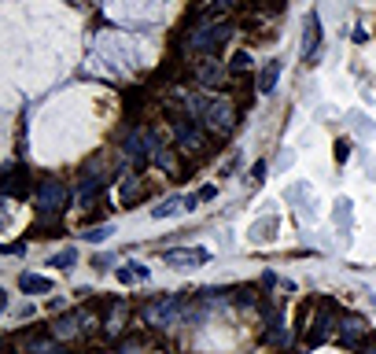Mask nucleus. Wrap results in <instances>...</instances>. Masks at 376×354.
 I'll use <instances>...</instances> for the list:
<instances>
[{
    "mask_svg": "<svg viewBox=\"0 0 376 354\" xmlns=\"http://www.w3.org/2000/svg\"><path fill=\"white\" fill-rule=\"evenodd\" d=\"M188 107H192L195 122L207 126V130H214V133H229L233 122H236V111L225 96H192Z\"/></svg>",
    "mask_w": 376,
    "mask_h": 354,
    "instance_id": "f257e3e1",
    "label": "nucleus"
},
{
    "mask_svg": "<svg viewBox=\"0 0 376 354\" xmlns=\"http://www.w3.org/2000/svg\"><path fill=\"white\" fill-rule=\"evenodd\" d=\"M63 203H67V185L59 177H44L41 188H37V211L41 214H59Z\"/></svg>",
    "mask_w": 376,
    "mask_h": 354,
    "instance_id": "f03ea898",
    "label": "nucleus"
},
{
    "mask_svg": "<svg viewBox=\"0 0 376 354\" xmlns=\"http://www.w3.org/2000/svg\"><path fill=\"white\" fill-rule=\"evenodd\" d=\"M229 34H233V30H229L225 23L203 26V30H195V34H192V48H195V52H207V56H214L218 48L229 41Z\"/></svg>",
    "mask_w": 376,
    "mask_h": 354,
    "instance_id": "7ed1b4c3",
    "label": "nucleus"
},
{
    "mask_svg": "<svg viewBox=\"0 0 376 354\" xmlns=\"http://www.w3.org/2000/svg\"><path fill=\"white\" fill-rule=\"evenodd\" d=\"M317 44H321V15H317V11H310V15H306V23H303V44H299V59L314 63V56H317Z\"/></svg>",
    "mask_w": 376,
    "mask_h": 354,
    "instance_id": "20e7f679",
    "label": "nucleus"
},
{
    "mask_svg": "<svg viewBox=\"0 0 376 354\" xmlns=\"http://www.w3.org/2000/svg\"><path fill=\"white\" fill-rule=\"evenodd\" d=\"M166 262L174 269H195V266L210 262V251L207 248H177V251H166Z\"/></svg>",
    "mask_w": 376,
    "mask_h": 354,
    "instance_id": "39448f33",
    "label": "nucleus"
},
{
    "mask_svg": "<svg viewBox=\"0 0 376 354\" xmlns=\"http://www.w3.org/2000/svg\"><path fill=\"white\" fill-rule=\"evenodd\" d=\"M185 307V299L181 295H170V299H162V303H155V307H148L144 310V321H148V325H170L174 321V314Z\"/></svg>",
    "mask_w": 376,
    "mask_h": 354,
    "instance_id": "423d86ee",
    "label": "nucleus"
},
{
    "mask_svg": "<svg viewBox=\"0 0 376 354\" xmlns=\"http://www.w3.org/2000/svg\"><path fill=\"white\" fill-rule=\"evenodd\" d=\"M19 288L26 295H44V292H52V281L41 277V273H23L19 277Z\"/></svg>",
    "mask_w": 376,
    "mask_h": 354,
    "instance_id": "0eeeda50",
    "label": "nucleus"
},
{
    "mask_svg": "<svg viewBox=\"0 0 376 354\" xmlns=\"http://www.w3.org/2000/svg\"><path fill=\"white\" fill-rule=\"evenodd\" d=\"M277 82H281V59H269L266 67H262V74H258V92H273L277 89Z\"/></svg>",
    "mask_w": 376,
    "mask_h": 354,
    "instance_id": "6e6552de",
    "label": "nucleus"
},
{
    "mask_svg": "<svg viewBox=\"0 0 376 354\" xmlns=\"http://www.w3.org/2000/svg\"><path fill=\"white\" fill-rule=\"evenodd\" d=\"M343 325H347V329H343V343H358V340H365V321H362V317H347Z\"/></svg>",
    "mask_w": 376,
    "mask_h": 354,
    "instance_id": "1a4fd4ad",
    "label": "nucleus"
},
{
    "mask_svg": "<svg viewBox=\"0 0 376 354\" xmlns=\"http://www.w3.org/2000/svg\"><path fill=\"white\" fill-rule=\"evenodd\" d=\"M96 192H100V181H96V177H85L81 188H78V207H89L96 200Z\"/></svg>",
    "mask_w": 376,
    "mask_h": 354,
    "instance_id": "9d476101",
    "label": "nucleus"
},
{
    "mask_svg": "<svg viewBox=\"0 0 376 354\" xmlns=\"http://www.w3.org/2000/svg\"><path fill=\"white\" fill-rule=\"evenodd\" d=\"M351 211H354V203H351V200H336V211H332V221L339 225V229H347V225H351Z\"/></svg>",
    "mask_w": 376,
    "mask_h": 354,
    "instance_id": "9b49d317",
    "label": "nucleus"
},
{
    "mask_svg": "<svg viewBox=\"0 0 376 354\" xmlns=\"http://www.w3.org/2000/svg\"><path fill=\"white\" fill-rule=\"evenodd\" d=\"M273 233H277V218H266V221H258L251 229V240H255V244H262V240H273Z\"/></svg>",
    "mask_w": 376,
    "mask_h": 354,
    "instance_id": "f8f14e48",
    "label": "nucleus"
},
{
    "mask_svg": "<svg viewBox=\"0 0 376 354\" xmlns=\"http://www.w3.org/2000/svg\"><path fill=\"white\" fill-rule=\"evenodd\" d=\"M185 207V200H177V196H170V200H162L155 211H152V218H170V214H177Z\"/></svg>",
    "mask_w": 376,
    "mask_h": 354,
    "instance_id": "ddd939ff",
    "label": "nucleus"
},
{
    "mask_svg": "<svg viewBox=\"0 0 376 354\" xmlns=\"http://www.w3.org/2000/svg\"><path fill=\"white\" fill-rule=\"evenodd\" d=\"M78 262V251L74 248H63L59 255H52V259H48V266H56V269H71Z\"/></svg>",
    "mask_w": 376,
    "mask_h": 354,
    "instance_id": "4468645a",
    "label": "nucleus"
},
{
    "mask_svg": "<svg viewBox=\"0 0 376 354\" xmlns=\"http://www.w3.org/2000/svg\"><path fill=\"white\" fill-rule=\"evenodd\" d=\"M332 336V317L321 310V317H317V329H314V336H310V343H321V340H329Z\"/></svg>",
    "mask_w": 376,
    "mask_h": 354,
    "instance_id": "2eb2a0df",
    "label": "nucleus"
},
{
    "mask_svg": "<svg viewBox=\"0 0 376 354\" xmlns=\"http://www.w3.org/2000/svg\"><path fill=\"white\" fill-rule=\"evenodd\" d=\"M177 137H181V140H185V148H192V152L203 144V140H200V133H195L188 122H177Z\"/></svg>",
    "mask_w": 376,
    "mask_h": 354,
    "instance_id": "dca6fc26",
    "label": "nucleus"
},
{
    "mask_svg": "<svg viewBox=\"0 0 376 354\" xmlns=\"http://www.w3.org/2000/svg\"><path fill=\"white\" fill-rule=\"evenodd\" d=\"M30 354H71V350H63L59 343H48V340H34L30 343Z\"/></svg>",
    "mask_w": 376,
    "mask_h": 354,
    "instance_id": "f3484780",
    "label": "nucleus"
},
{
    "mask_svg": "<svg viewBox=\"0 0 376 354\" xmlns=\"http://www.w3.org/2000/svg\"><path fill=\"white\" fill-rule=\"evenodd\" d=\"M248 67H251V56L248 52H236L233 56V71H248Z\"/></svg>",
    "mask_w": 376,
    "mask_h": 354,
    "instance_id": "a211bd4d",
    "label": "nucleus"
},
{
    "mask_svg": "<svg viewBox=\"0 0 376 354\" xmlns=\"http://www.w3.org/2000/svg\"><path fill=\"white\" fill-rule=\"evenodd\" d=\"M74 332V317H63V321H56V336H71Z\"/></svg>",
    "mask_w": 376,
    "mask_h": 354,
    "instance_id": "6ab92c4d",
    "label": "nucleus"
},
{
    "mask_svg": "<svg viewBox=\"0 0 376 354\" xmlns=\"http://www.w3.org/2000/svg\"><path fill=\"white\" fill-rule=\"evenodd\" d=\"M111 236V229L104 225V229H89V244H104V240Z\"/></svg>",
    "mask_w": 376,
    "mask_h": 354,
    "instance_id": "aec40b11",
    "label": "nucleus"
},
{
    "mask_svg": "<svg viewBox=\"0 0 376 354\" xmlns=\"http://www.w3.org/2000/svg\"><path fill=\"white\" fill-rule=\"evenodd\" d=\"M347 148H351L347 140H343V144H336V159H339V163H347Z\"/></svg>",
    "mask_w": 376,
    "mask_h": 354,
    "instance_id": "412c9836",
    "label": "nucleus"
},
{
    "mask_svg": "<svg viewBox=\"0 0 376 354\" xmlns=\"http://www.w3.org/2000/svg\"><path fill=\"white\" fill-rule=\"evenodd\" d=\"M251 177H255V181H262V177H266V163H255V170H251Z\"/></svg>",
    "mask_w": 376,
    "mask_h": 354,
    "instance_id": "4be33fe9",
    "label": "nucleus"
}]
</instances>
